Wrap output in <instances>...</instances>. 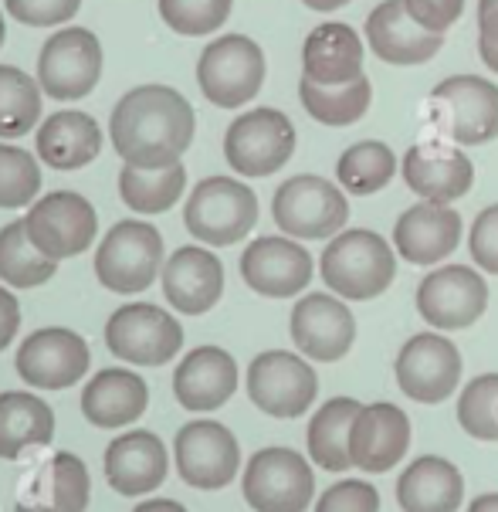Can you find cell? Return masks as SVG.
<instances>
[{
  "label": "cell",
  "mask_w": 498,
  "mask_h": 512,
  "mask_svg": "<svg viewBox=\"0 0 498 512\" xmlns=\"http://www.w3.org/2000/svg\"><path fill=\"white\" fill-rule=\"evenodd\" d=\"M197 116L170 85H139L112 109L109 136L126 167L166 170L177 167L194 143Z\"/></svg>",
  "instance_id": "6da1fadb"
},
{
  "label": "cell",
  "mask_w": 498,
  "mask_h": 512,
  "mask_svg": "<svg viewBox=\"0 0 498 512\" xmlns=\"http://www.w3.org/2000/svg\"><path fill=\"white\" fill-rule=\"evenodd\" d=\"M397 258V248L387 245L383 234L353 228L329 238L319 255V272L332 295L349 302H370L397 279Z\"/></svg>",
  "instance_id": "7a4b0ae2"
},
{
  "label": "cell",
  "mask_w": 498,
  "mask_h": 512,
  "mask_svg": "<svg viewBox=\"0 0 498 512\" xmlns=\"http://www.w3.org/2000/svg\"><path fill=\"white\" fill-rule=\"evenodd\" d=\"M272 218L278 231L295 241L336 238L349 221V201L343 187L316 173L288 177L272 197Z\"/></svg>",
  "instance_id": "3957f363"
},
{
  "label": "cell",
  "mask_w": 498,
  "mask_h": 512,
  "mask_svg": "<svg viewBox=\"0 0 498 512\" xmlns=\"http://www.w3.org/2000/svg\"><path fill=\"white\" fill-rule=\"evenodd\" d=\"M187 231L211 248L238 245L258 224V197L234 177H207L194 187L183 211Z\"/></svg>",
  "instance_id": "277c9868"
},
{
  "label": "cell",
  "mask_w": 498,
  "mask_h": 512,
  "mask_svg": "<svg viewBox=\"0 0 498 512\" xmlns=\"http://www.w3.org/2000/svg\"><path fill=\"white\" fill-rule=\"evenodd\" d=\"M197 82L217 109H241L265 85V51L248 34H224L200 51Z\"/></svg>",
  "instance_id": "5b68a950"
},
{
  "label": "cell",
  "mask_w": 498,
  "mask_h": 512,
  "mask_svg": "<svg viewBox=\"0 0 498 512\" xmlns=\"http://www.w3.org/2000/svg\"><path fill=\"white\" fill-rule=\"evenodd\" d=\"M241 492L255 512H305L316 499V475L295 448H261L241 475Z\"/></svg>",
  "instance_id": "8992f818"
},
{
  "label": "cell",
  "mask_w": 498,
  "mask_h": 512,
  "mask_svg": "<svg viewBox=\"0 0 498 512\" xmlns=\"http://www.w3.org/2000/svg\"><path fill=\"white\" fill-rule=\"evenodd\" d=\"M434 123L458 146L498 140V85L482 75H451L431 92Z\"/></svg>",
  "instance_id": "52a82bcc"
},
{
  "label": "cell",
  "mask_w": 498,
  "mask_h": 512,
  "mask_svg": "<svg viewBox=\"0 0 498 512\" xmlns=\"http://www.w3.org/2000/svg\"><path fill=\"white\" fill-rule=\"evenodd\" d=\"M295 153V126L278 109H251L234 119L224 133L227 167L238 177H272L292 160Z\"/></svg>",
  "instance_id": "ba28073f"
},
{
  "label": "cell",
  "mask_w": 498,
  "mask_h": 512,
  "mask_svg": "<svg viewBox=\"0 0 498 512\" xmlns=\"http://www.w3.org/2000/svg\"><path fill=\"white\" fill-rule=\"evenodd\" d=\"M163 265L160 231L143 221H119L95 251V275L109 292L119 295L150 289Z\"/></svg>",
  "instance_id": "9c48e42d"
},
{
  "label": "cell",
  "mask_w": 498,
  "mask_h": 512,
  "mask_svg": "<svg viewBox=\"0 0 498 512\" xmlns=\"http://www.w3.org/2000/svg\"><path fill=\"white\" fill-rule=\"evenodd\" d=\"M319 394V377L305 357L288 350H265L248 367V397L268 418H302Z\"/></svg>",
  "instance_id": "30bf717a"
},
{
  "label": "cell",
  "mask_w": 498,
  "mask_h": 512,
  "mask_svg": "<svg viewBox=\"0 0 498 512\" xmlns=\"http://www.w3.org/2000/svg\"><path fill=\"white\" fill-rule=\"evenodd\" d=\"M106 346L133 367H163L180 353L183 329L170 312L153 302H129L112 312Z\"/></svg>",
  "instance_id": "8fae6325"
},
{
  "label": "cell",
  "mask_w": 498,
  "mask_h": 512,
  "mask_svg": "<svg viewBox=\"0 0 498 512\" xmlns=\"http://www.w3.org/2000/svg\"><path fill=\"white\" fill-rule=\"evenodd\" d=\"M461 367V350L444 333H414L393 360L400 394L417 404L448 401L461 384Z\"/></svg>",
  "instance_id": "7c38bea8"
},
{
  "label": "cell",
  "mask_w": 498,
  "mask_h": 512,
  "mask_svg": "<svg viewBox=\"0 0 498 512\" xmlns=\"http://www.w3.org/2000/svg\"><path fill=\"white\" fill-rule=\"evenodd\" d=\"M488 309V282L468 265H441L417 285V312L438 333L475 326Z\"/></svg>",
  "instance_id": "4fadbf2b"
},
{
  "label": "cell",
  "mask_w": 498,
  "mask_h": 512,
  "mask_svg": "<svg viewBox=\"0 0 498 512\" xmlns=\"http://www.w3.org/2000/svg\"><path fill=\"white\" fill-rule=\"evenodd\" d=\"M102 78V45L92 31L65 28L45 41L38 55V85L48 99H85Z\"/></svg>",
  "instance_id": "5bb4252c"
},
{
  "label": "cell",
  "mask_w": 498,
  "mask_h": 512,
  "mask_svg": "<svg viewBox=\"0 0 498 512\" xmlns=\"http://www.w3.org/2000/svg\"><path fill=\"white\" fill-rule=\"evenodd\" d=\"M180 479L194 489L214 492L238 479L241 445L221 421H190L177 431L173 441Z\"/></svg>",
  "instance_id": "9a60e30c"
},
{
  "label": "cell",
  "mask_w": 498,
  "mask_h": 512,
  "mask_svg": "<svg viewBox=\"0 0 498 512\" xmlns=\"http://www.w3.org/2000/svg\"><path fill=\"white\" fill-rule=\"evenodd\" d=\"M288 333H292V343L299 346L305 360L336 363L356 343V316L339 295L309 292L292 306Z\"/></svg>",
  "instance_id": "2e32d148"
},
{
  "label": "cell",
  "mask_w": 498,
  "mask_h": 512,
  "mask_svg": "<svg viewBox=\"0 0 498 512\" xmlns=\"http://www.w3.org/2000/svg\"><path fill=\"white\" fill-rule=\"evenodd\" d=\"M24 224H28L34 245L55 262L82 255L95 241V231H99L95 207L72 190H55V194L41 197L38 204H31Z\"/></svg>",
  "instance_id": "e0dca14e"
},
{
  "label": "cell",
  "mask_w": 498,
  "mask_h": 512,
  "mask_svg": "<svg viewBox=\"0 0 498 512\" xmlns=\"http://www.w3.org/2000/svg\"><path fill=\"white\" fill-rule=\"evenodd\" d=\"M14 370L28 387L65 390L89 373V343L72 329H38L21 343L14 357Z\"/></svg>",
  "instance_id": "ac0fdd59"
},
{
  "label": "cell",
  "mask_w": 498,
  "mask_h": 512,
  "mask_svg": "<svg viewBox=\"0 0 498 512\" xmlns=\"http://www.w3.org/2000/svg\"><path fill=\"white\" fill-rule=\"evenodd\" d=\"M312 255L288 234L255 238L241 255V275L258 295L268 299H292L312 282Z\"/></svg>",
  "instance_id": "d6986e66"
},
{
  "label": "cell",
  "mask_w": 498,
  "mask_h": 512,
  "mask_svg": "<svg viewBox=\"0 0 498 512\" xmlns=\"http://www.w3.org/2000/svg\"><path fill=\"white\" fill-rule=\"evenodd\" d=\"M404 184L421 201L454 204L475 187V163L458 143H414L400 163Z\"/></svg>",
  "instance_id": "ffe728a7"
},
{
  "label": "cell",
  "mask_w": 498,
  "mask_h": 512,
  "mask_svg": "<svg viewBox=\"0 0 498 512\" xmlns=\"http://www.w3.org/2000/svg\"><path fill=\"white\" fill-rule=\"evenodd\" d=\"M410 438H414V424H410L404 407L390 401L363 404L360 418L353 424V435H349L353 468H360L366 475L390 472V468L404 462Z\"/></svg>",
  "instance_id": "44dd1931"
},
{
  "label": "cell",
  "mask_w": 498,
  "mask_h": 512,
  "mask_svg": "<svg viewBox=\"0 0 498 512\" xmlns=\"http://www.w3.org/2000/svg\"><path fill=\"white\" fill-rule=\"evenodd\" d=\"M465 221L451 204H414L393 224V248L410 265H438L461 245Z\"/></svg>",
  "instance_id": "7402d4cb"
},
{
  "label": "cell",
  "mask_w": 498,
  "mask_h": 512,
  "mask_svg": "<svg viewBox=\"0 0 498 512\" xmlns=\"http://www.w3.org/2000/svg\"><path fill=\"white\" fill-rule=\"evenodd\" d=\"M366 45L373 55L387 65H424L444 45V34L424 31L414 17L407 14L404 0H383L366 17Z\"/></svg>",
  "instance_id": "603a6c76"
},
{
  "label": "cell",
  "mask_w": 498,
  "mask_h": 512,
  "mask_svg": "<svg viewBox=\"0 0 498 512\" xmlns=\"http://www.w3.org/2000/svg\"><path fill=\"white\" fill-rule=\"evenodd\" d=\"M163 292L183 316H204L224 295V265L207 248H177L163 265Z\"/></svg>",
  "instance_id": "cb8c5ba5"
},
{
  "label": "cell",
  "mask_w": 498,
  "mask_h": 512,
  "mask_svg": "<svg viewBox=\"0 0 498 512\" xmlns=\"http://www.w3.org/2000/svg\"><path fill=\"white\" fill-rule=\"evenodd\" d=\"M238 390V363L221 346H197L173 370V394L180 407L207 414L224 407Z\"/></svg>",
  "instance_id": "d4e9b609"
},
{
  "label": "cell",
  "mask_w": 498,
  "mask_h": 512,
  "mask_svg": "<svg viewBox=\"0 0 498 512\" xmlns=\"http://www.w3.org/2000/svg\"><path fill=\"white\" fill-rule=\"evenodd\" d=\"M363 55L360 31L343 21H326L312 28L302 45V78L316 85H349L366 75Z\"/></svg>",
  "instance_id": "484cf974"
},
{
  "label": "cell",
  "mask_w": 498,
  "mask_h": 512,
  "mask_svg": "<svg viewBox=\"0 0 498 512\" xmlns=\"http://www.w3.org/2000/svg\"><path fill=\"white\" fill-rule=\"evenodd\" d=\"M170 458L153 431H126L106 448V479L119 496H146L160 489Z\"/></svg>",
  "instance_id": "4316f807"
},
{
  "label": "cell",
  "mask_w": 498,
  "mask_h": 512,
  "mask_svg": "<svg viewBox=\"0 0 498 512\" xmlns=\"http://www.w3.org/2000/svg\"><path fill=\"white\" fill-rule=\"evenodd\" d=\"M397 502L404 512H458L465 502V479L448 458L421 455L400 472Z\"/></svg>",
  "instance_id": "83f0119b"
},
{
  "label": "cell",
  "mask_w": 498,
  "mask_h": 512,
  "mask_svg": "<svg viewBox=\"0 0 498 512\" xmlns=\"http://www.w3.org/2000/svg\"><path fill=\"white\" fill-rule=\"evenodd\" d=\"M150 404L146 380L133 370H102L82 390V414L95 428H122L143 418Z\"/></svg>",
  "instance_id": "f1b7e54d"
},
{
  "label": "cell",
  "mask_w": 498,
  "mask_h": 512,
  "mask_svg": "<svg viewBox=\"0 0 498 512\" xmlns=\"http://www.w3.org/2000/svg\"><path fill=\"white\" fill-rule=\"evenodd\" d=\"M85 506H89V468L78 455L58 451L55 458H48V465H41L14 512H85Z\"/></svg>",
  "instance_id": "f546056e"
},
{
  "label": "cell",
  "mask_w": 498,
  "mask_h": 512,
  "mask_svg": "<svg viewBox=\"0 0 498 512\" xmlns=\"http://www.w3.org/2000/svg\"><path fill=\"white\" fill-rule=\"evenodd\" d=\"M102 153V129L89 112H55L38 129V156L51 170L89 167Z\"/></svg>",
  "instance_id": "4dcf8cb0"
},
{
  "label": "cell",
  "mask_w": 498,
  "mask_h": 512,
  "mask_svg": "<svg viewBox=\"0 0 498 512\" xmlns=\"http://www.w3.org/2000/svg\"><path fill=\"white\" fill-rule=\"evenodd\" d=\"M363 404L356 397H329L326 404L312 414L309 428H305V448L309 458L326 472L343 475L353 468V455H349V435L353 424L360 418Z\"/></svg>",
  "instance_id": "1f68e13d"
},
{
  "label": "cell",
  "mask_w": 498,
  "mask_h": 512,
  "mask_svg": "<svg viewBox=\"0 0 498 512\" xmlns=\"http://www.w3.org/2000/svg\"><path fill=\"white\" fill-rule=\"evenodd\" d=\"M55 438V411L34 394L7 390L0 394V458L14 462L28 448L51 445Z\"/></svg>",
  "instance_id": "d6a6232c"
},
{
  "label": "cell",
  "mask_w": 498,
  "mask_h": 512,
  "mask_svg": "<svg viewBox=\"0 0 498 512\" xmlns=\"http://www.w3.org/2000/svg\"><path fill=\"white\" fill-rule=\"evenodd\" d=\"M299 99L305 112L322 126H353L366 116L373 102L370 78H356L349 85H316L309 78L299 82Z\"/></svg>",
  "instance_id": "836d02e7"
},
{
  "label": "cell",
  "mask_w": 498,
  "mask_h": 512,
  "mask_svg": "<svg viewBox=\"0 0 498 512\" xmlns=\"http://www.w3.org/2000/svg\"><path fill=\"white\" fill-rule=\"evenodd\" d=\"M58 272V262L31 241L28 224L11 221L0 228V282L14 289H38Z\"/></svg>",
  "instance_id": "e575fe53"
},
{
  "label": "cell",
  "mask_w": 498,
  "mask_h": 512,
  "mask_svg": "<svg viewBox=\"0 0 498 512\" xmlns=\"http://www.w3.org/2000/svg\"><path fill=\"white\" fill-rule=\"evenodd\" d=\"M393 173H397V156H393L390 146L380 140L353 143L336 163L339 187L356 197L380 194L383 187H390Z\"/></svg>",
  "instance_id": "d590c367"
},
{
  "label": "cell",
  "mask_w": 498,
  "mask_h": 512,
  "mask_svg": "<svg viewBox=\"0 0 498 512\" xmlns=\"http://www.w3.org/2000/svg\"><path fill=\"white\" fill-rule=\"evenodd\" d=\"M183 187H187V170H183V163L166 167V170H139V167H126V163H122L119 194H122V201L139 214L170 211L183 197Z\"/></svg>",
  "instance_id": "8d00e7d4"
},
{
  "label": "cell",
  "mask_w": 498,
  "mask_h": 512,
  "mask_svg": "<svg viewBox=\"0 0 498 512\" xmlns=\"http://www.w3.org/2000/svg\"><path fill=\"white\" fill-rule=\"evenodd\" d=\"M41 119V85L14 65H0V136L17 140Z\"/></svg>",
  "instance_id": "74e56055"
},
{
  "label": "cell",
  "mask_w": 498,
  "mask_h": 512,
  "mask_svg": "<svg viewBox=\"0 0 498 512\" xmlns=\"http://www.w3.org/2000/svg\"><path fill=\"white\" fill-rule=\"evenodd\" d=\"M458 424L475 441H498V373L468 380L458 394Z\"/></svg>",
  "instance_id": "f35d334b"
},
{
  "label": "cell",
  "mask_w": 498,
  "mask_h": 512,
  "mask_svg": "<svg viewBox=\"0 0 498 512\" xmlns=\"http://www.w3.org/2000/svg\"><path fill=\"white\" fill-rule=\"evenodd\" d=\"M234 0H160V17L166 28L187 38H204L224 28V21L231 17Z\"/></svg>",
  "instance_id": "ab89813d"
},
{
  "label": "cell",
  "mask_w": 498,
  "mask_h": 512,
  "mask_svg": "<svg viewBox=\"0 0 498 512\" xmlns=\"http://www.w3.org/2000/svg\"><path fill=\"white\" fill-rule=\"evenodd\" d=\"M41 190V170L28 150L17 146H0V207L14 211L38 197Z\"/></svg>",
  "instance_id": "60d3db41"
},
{
  "label": "cell",
  "mask_w": 498,
  "mask_h": 512,
  "mask_svg": "<svg viewBox=\"0 0 498 512\" xmlns=\"http://www.w3.org/2000/svg\"><path fill=\"white\" fill-rule=\"evenodd\" d=\"M312 512H380V492L366 479H339L322 492Z\"/></svg>",
  "instance_id": "b9f144b4"
},
{
  "label": "cell",
  "mask_w": 498,
  "mask_h": 512,
  "mask_svg": "<svg viewBox=\"0 0 498 512\" xmlns=\"http://www.w3.org/2000/svg\"><path fill=\"white\" fill-rule=\"evenodd\" d=\"M468 255L488 275H498V204L485 207L468 231Z\"/></svg>",
  "instance_id": "7bdbcfd3"
},
{
  "label": "cell",
  "mask_w": 498,
  "mask_h": 512,
  "mask_svg": "<svg viewBox=\"0 0 498 512\" xmlns=\"http://www.w3.org/2000/svg\"><path fill=\"white\" fill-rule=\"evenodd\" d=\"M82 0H7V14L31 28H51V24L72 21Z\"/></svg>",
  "instance_id": "ee69618b"
},
{
  "label": "cell",
  "mask_w": 498,
  "mask_h": 512,
  "mask_svg": "<svg viewBox=\"0 0 498 512\" xmlns=\"http://www.w3.org/2000/svg\"><path fill=\"white\" fill-rule=\"evenodd\" d=\"M404 4L407 14L431 34H444L465 14V0H404Z\"/></svg>",
  "instance_id": "f6af8a7d"
},
{
  "label": "cell",
  "mask_w": 498,
  "mask_h": 512,
  "mask_svg": "<svg viewBox=\"0 0 498 512\" xmlns=\"http://www.w3.org/2000/svg\"><path fill=\"white\" fill-rule=\"evenodd\" d=\"M478 55L498 75V0H478Z\"/></svg>",
  "instance_id": "bcb514c9"
},
{
  "label": "cell",
  "mask_w": 498,
  "mask_h": 512,
  "mask_svg": "<svg viewBox=\"0 0 498 512\" xmlns=\"http://www.w3.org/2000/svg\"><path fill=\"white\" fill-rule=\"evenodd\" d=\"M17 329H21V309H17V299L7 289H0V350L11 346Z\"/></svg>",
  "instance_id": "7dc6e473"
},
{
  "label": "cell",
  "mask_w": 498,
  "mask_h": 512,
  "mask_svg": "<svg viewBox=\"0 0 498 512\" xmlns=\"http://www.w3.org/2000/svg\"><path fill=\"white\" fill-rule=\"evenodd\" d=\"M133 512H187V509L177 499H150V502H139Z\"/></svg>",
  "instance_id": "c3c4849f"
},
{
  "label": "cell",
  "mask_w": 498,
  "mask_h": 512,
  "mask_svg": "<svg viewBox=\"0 0 498 512\" xmlns=\"http://www.w3.org/2000/svg\"><path fill=\"white\" fill-rule=\"evenodd\" d=\"M468 512H498V492H482L468 502Z\"/></svg>",
  "instance_id": "681fc988"
},
{
  "label": "cell",
  "mask_w": 498,
  "mask_h": 512,
  "mask_svg": "<svg viewBox=\"0 0 498 512\" xmlns=\"http://www.w3.org/2000/svg\"><path fill=\"white\" fill-rule=\"evenodd\" d=\"M309 11H319V14H332V11H339V7H346L349 0H302Z\"/></svg>",
  "instance_id": "f907efd6"
},
{
  "label": "cell",
  "mask_w": 498,
  "mask_h": 512,
  "mask_svg": "<svg viewBox=\"0 0 498 512\" xmlns=\"http://www.w3.org/2000/svg\"><path fill=\"white\" fill-rule=\"evenodd\" d=\"M4 34H7V28H4V17H0V45H4Z\"/></svg>",
  "instance_id": "816d5d0a"
}]
</instances>
